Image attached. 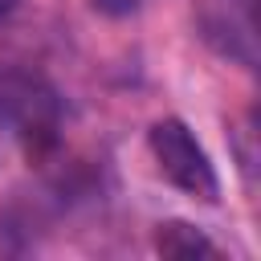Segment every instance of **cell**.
<instances>
[{
	"mask_svg": "<svg viewBox=\"0 0 261 261\" xmlns=\"http://www.w3.org/2000/svg\"><path fill=\"white\" fill-rule=\"evenodd\" d=\"M0 130H8L29 155H45L61 130L57 90L29 69L0 73Z\"/></svg>",
	"mask_w": 261,
	"mask_h": 261,
	"instance_id": "1",
	"label": "cell"
},
{
	"mask_svg": "<svg viewBox=\"0 0 261 261\" xmlns=\"http://www.w3.org/2000/svg\"><path fill=\"white\" fill-rule=\"evenodd\" d=\"M147 147L155 155V167L167 184H175L179 192L204 200V204H216L220 196V179H216V167L208 163L204 147L196 143V135L179 122V118H159L151 130H147Z\"/></svg>",
	"mask_w": 261,
	"mask_h": 261,
	"instance_id": "2",
	"label": "cell"
},
{
	"mask_svg": "<svg viewBox=\"0 0 261 261\" xmlns=\"http://www.w3.org/2000/svg\"><path fill=\"white\" fill-rule=\"evenodd\" d=\"M155 249H159L163 257H196V253H216V245H212L204 232H196L192 224H184V220H167V224H159V232H155Z\"/></svg>",
	"mask_w": 261,
	"mask_h": 261,
	"instance_id": "3",
	"label": "cell"
},
{
	"mask_svg": "<svg viewBox=\"0 0 261 261\" xmlns=\"http://www.w3.org/2000/svg\"><path fill=\"white\" fill-rule=\"evenodd\" d=\"M102 12H110V16H122V12H135L139 8V0H94Z\"/></svg>",
	"mask_w": 261,
	"mask_h": 261,
	"instance_id": "4",
	"label": "cell"
},
{
	"mask_svg": "<svg viewBox=\"0 0 261 261\" xmlns=\"http://www.w3.org/2000/svg\"><path fill=\"white\" fill-rule=\"evenodd\" d=\"M16 4H20V0H0V16H8V12L16 8Z\"/></svg>",
	"mask_w": 261,
	"mask_h": 261,
	"instance_id": "5",
	"label": "cell"
}]
</instances>
